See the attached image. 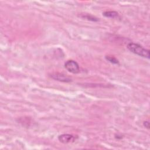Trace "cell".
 <instances>
[{
  "label": "cell",
  "mask_w": 150,
  "mask_h": 150,
  "mask_svg": "<svg viewBox=\"0 0 150 150\" xmlns=\"http://www.w3.org/2000/svg\"><path fill=\"white\" fill-rule=\"evenodd\" d=\"M127 47L130 52L137 55H138L142 57L149 59V50L144 48L143 46L138 43L134 42L129 43L127 45Z\"/></svg>",
  "instance_id": "1"
},
{
  "label": "cell",
  "mask_w": 150,
  "mask_h": 150,
  "mask_svg": "<svg viewBox=\"0 0 150 150\" xmlns=\"http://www.w3.org/2000/svg\"><path fill=\"white\" fill-rule=\"evenodd\" d=\"M65 69L70 73L77 74L80 72V67L77 62L73 60H68L64 63Z\"/></svg>",
  "instance_id": "2"
},
{
  "label": "cell",
  "mask_w": 150,
  "mask_h": 150,
  "mask_svg": "<svg viewBox=\"0 0 150 150\" xmlns=\"http://www.w3.org/2000/svg\"><path fill=\"white\" fill-rule=\"evenodd\" d=\"M77 138V136L69 134H63L58 136L59 141L63 144H68L74 142Z\"/></svg>",
  "instance_id": "3"
},
{
  "label": "cell",
  "mask_w": 150,
  "mask_h": 150,
  "mask_svg": "<svg viewBox=\"0 0 150 150\" xmlns=\"http://www.w3.org/2000/svg\"><path fill=\"white\" fill-rule=\"evenodd\" d=\"M50 76L54 80L64 83H69L71 81V78L60 73H54L50 75Z\"/></svg>",
  "instance_id": "4"
},
{
  "label": "cell",
  "mask_w": 150,
  "mask_h": 150,
  "mask_svg": "<svg viewBox=\"0 0 150 150\" xmlns=\"http://www.w3.org/2000/svg\"><path fill=\"white\" fill-rule=\"evenodd\" d=\"M103 16L110 18H117L119 17V14L117 12L114 11H107L103 13Z\"/></svg>",
  "instance_id": "5"
},
{
  "label": "cell",
  "mask_w": 150,
  "mask_h": 150,
  "mask_svg": "<svg viewBox=\"0 0 150 150\" xmlns=\"http://www.w3.org/2000/svg\"><path fill=\"white\" fill-rule=\"evenodd\" d=\"M81 17L85 18L87 20L89 21H94V22H96L98 21V19L96 17L90 15V14H83L82 15H81Z\"/></svg>",
  "instance_id": "6"
},
{
  "label": "cell",
  "mask_w": 150,
  "mask_h": 150,
  "mask_svg": "<svg viewBox=\"0 0 150 150\" xmlns=\"http://www.w3.org/2000/svg\"><path fill=\"white\" fill-rule=\"evenodd\" d=\"M105 58L107 61H108L109 62H110L111 63H113V64H118L119 63L118 60L114 57H112V56H105Z\"/></svg>",
  "instance_id": "7"
},
{
  "label": "cell",
  "mask_w": 150,
  "mask_h": 150,
  "mask_svg": "<svg viewBox=\"0 0 150 150\" xmlns=\"http://www.w3.org/2000/svg\"><path fill=\"white\" fill-rule=\"evenodd\" d=\"M143 125L147 129H149V121H145L143 122Z\"/></svg>",
  "instance_id": "8"
}]
</instances>
